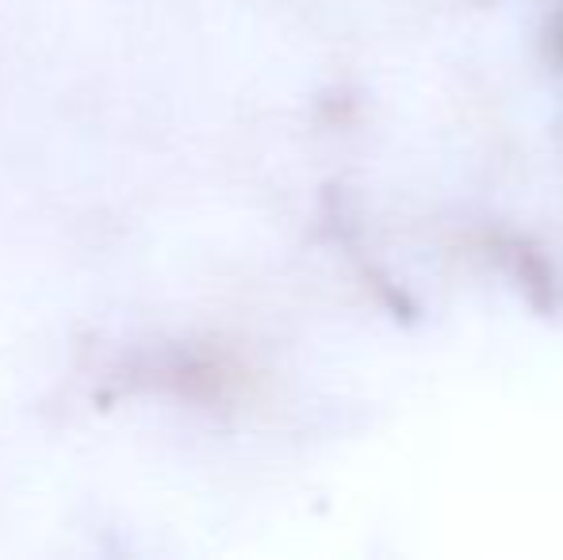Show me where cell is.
Instances as JSON below:
<instances>
[{"label":"cell","instance_id":"obj_1","mask_svg":"<svg viewBox=\"0 0 563 560\" xmlns=\"http://www.w3.org/2000/svg\"><path fill=\"white\" fill-rule=\"evenodd\" d=\"M556 51H560V62H563V15H560V28H556Z\"/></svg>","mask_w":563,"mask_h":560}]
</instances>
